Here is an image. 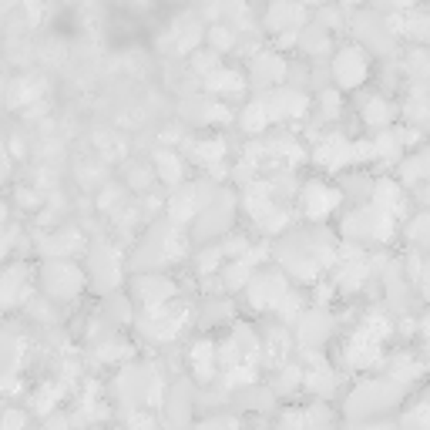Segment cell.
I'll list each match as a JSON object with an SVG mask.
<instances>
[{
	"mask_svg": "<svg viewBox=\"0 0 430 430\" xmlns=\"http://www.w3.org/2000/svg\"><path fill=\"white\" fill-rule=\"evenodd\" d=\"M306 202H309V215H326L333 205H337V192H322V185H309V192H306Z\"/></svg>",
	"mask_w": 430,
	"mask_h": 430,
	"instance_id": "cell-1",
	"label": "cell"
},
{
	"mask_svg": "<svg viewBox=\"0 0 430 430\" xmlns=\"http://www.w3.org/2000/svg\"><path fill=\"white\" fill-rule=\"evenodd\" d=\"M306 386L309 390H316V393H330V390H333V373H330V370H313V373H309V380H306Z\"/></svg>",
	"mask_w": 430,
	"mask_h": 430,
	"instance_id": "cell-2",
	"label": "cell"
},
{
	"mask_svg": "<svg viewBox=\"0 0 430 430\" xmlns=\"http://www.w3.org/2000/svg\"><path fill=\"white\" fill-rule=\"evenodd\" d=\"M20 427H24V414H14V410H11V414L0 417V430H20Z\"/></svg>",
	"mask_w": 430,
	"mask_h": 430,
	"instance_id": "cell-3",
	"label": "cell"
},
{
	"mask_svg": "<svg viewBox=\"0 0 430 430\" xmlns=\"http://www.w3.org/2000/svg\"><path fill=\"white\" fill-rule=\"evenodd\" d=\"M384 101H370V105H367V118H370V122H384V118H386V111H384Z\"/></svg>",
	"mask_w": 430,
	"mask_h": 430,
	"instance_id": "cell-4",
	"label": "cell"
},
{
	"mask_svg": "<svg viewBox=\"0 0 430 430\" xmlns=\"http://www.w3.org/2000/svg\"><path fill=\"white\" fill-rule=\"evenodd\" d=\"M303 427H306L303 414H286V420H282V430H303Z\"/></svg>",
	"mask_w": 430,
	"mask_h": 430,
	"instance_id": "cell-5",
	"label": "cell"
},
{
	"mask_svg": "<svg viewBox=\"0 0 430 430\" xmlns=\"http://www.w3.org/2000/svg\"><path fill=\"white\" fill-rule=\"evenodd\" d=\"M128 427L131 430H155V424L148 420V417H141V414H135L131 420H128Z\"/></svg>",
	"mask_w": 430,
	"mask_h": 430,
	"instance_id": "cell-6",
	"label": "cell"
},
{
	"mask_svg": "<svg viewBox=\"0 0 430 430\" xmlns=\"http://www.w3.org/2000/svg\"><path fill=\"white\" fill-rule=\"evenodd\" d=\"M47 430H64V417H51V420H47Z\"/></svg>",
	"mask_w": 430,
	"mask_h": 430,
	"instance_id": "cell-7",
	"label": "cell"
},
{
	"mask_svg": "<svg viewBox=\"0 0 430 430\" xmlns=\"http://www.w3.org/2000/svg\"><path fill=\"white\" fill-rule=\"evenodd\" d=\"M199 430H219V424H205V427H199Z\"/></svg>",
	"mask_w": 430,
	"mask_h": 430,
	"instance_id": "cell-8",
	"label": "cell"
}]
</instances>
